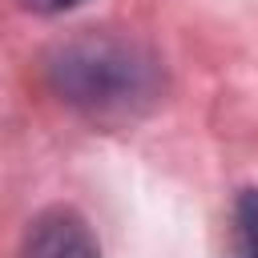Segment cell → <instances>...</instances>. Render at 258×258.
I'll return each instance as SVG.
<instances>
[{
  "mask_svg": "<svg viewBox=\"0 0 258 258\" xmlns=\"http://www.w3.org/2000/svg\"><path fill=\"white\" fill-rule=\"evenodd\" d=\"M24 8H32V12H44V16H56V12H69V8H77L81 0H20Z\"/></svg>",
  "mask_w": 258,
  "mask_h": 258,
  "instance_id": "obj_4",
  "label": "cell"
},
{
  "mask_svg": "<svg viewBox=\"0 0 258 258\" xmlns=\"http://www.w3.org/2000/svg\"><path fill=\"white\" fill-rule=\"evenodd\" d=\"M234 250L238 258H258V185L234 198Z\"/></svg>",
  "mask_w": 258,
  "mask_h": 258,
  "instance_id": "obj_3",
  "label": "cell"
},
{
  "mask_svg": "<svg viewBox=\"0 0 258 258\" xmlns=\"http://www.w3.org/2000/svg\"><path fill=\"white\" fill-rule=\"evenodd\" d=\"M52 93L97 125L145 117L165 93V69L153 48L113 32H81L44 60Z\"/></svg>",
  "mask_w": 258,
  "mask_h": 258,
  "instance_id": "obj_1",
  "label": "cell"
},
{
  "mask_svg": "<svg viewBox=\"0 0 258 258\" xmlns=\"http://www.w3.org/2000/svg\"><path fill=\"white\" fill-rule=\"evenodd\" d=\"M20 258H101V242L73 206H52L32 218Z\"/></svg>",
  "mask_w": 258,
  "mask_h": 258,
  "instance_id": "obj_2",
  "label": "cell"
}]
</instances>
